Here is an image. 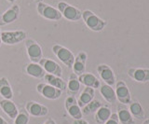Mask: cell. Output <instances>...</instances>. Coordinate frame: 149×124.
Listing matches in <instances>:
<instances>
[{
	"mask_svg": "<svg viewBox=\"0 0 149 124\" xmlns=\"http://www.w3.org/2000/svg\"><path fill=\"white\" fill-rule=\"evenodd\" d=\"M82 19L85 22V24L90 28L91 31L100 32L104 30L106 25V22L98 17L94 12L90 10H86L82 12Z\"/></svg>",
	"mask_w": 149,
	"mask_h": 124,
	"instance_id": "1",
	"label": "cell"
},
{
	"mask_svg": "<svg viewBox=\"0 0 149 124\" xmlns=\"http://www.w3.org/2000/svg\"><path fill=\"white\" fill-rule=\"evenodd\" d=\"M58 10L63 18L71 22H77L82 18V12L78 10L77 8L74 7L70 4L61 1L57 5Z\"/></svg>",
	"mask_w": 149,
	"mask_h": 124,
	"instance_id": "2",
	"label": "cell"
},
{
	"mask_svg": "<svg viewBox=\"0 0 149 124\" xmlns=\"http://www.w3.org/2000/svg\"><path fill=\"white\" fill-rule=\"evenodd\" d=\"M36 10L38 14L46 20L49 21H59L63 18L61 12L57 8L49 5L45 2H38L36 5Z\"/></svg>",
	"mask_w": 149,
	"mask_h": 124,
	"instance_id": "3",
	"label": "cell"
},
{
	"mask_svg": "<svg viewBox=\"0 0 149 124\" xmlns=\"http://www.w3.org/2000/svg\"><path fill=\"white\" fill-rule=\"evenodd\" d=\"M52 52L65 66L68 68H72L74 61V55L71 50L63 47V46L54 44L52 46Z\"/></svg>",
	"mask_w": 149,
	"mask_h": 124,
	"instance_id": "4",
	"label": "cell"
},
{
	"mask_svg": "<svg viewBox=\"0 0 149 124\" xmlns=\"http://www.w3.org/2000/svg\"><path fill=\"white\" fill-rule=\"evenodd\" d=\"M25 48L31 63H38L40 60L43 58V52L40 47V45L36 40L32 38L25 39Z\"/></svg>",
	"mask_w": 149,
	"mask_h": 124,
	"instance_id": "5",
	"label": "cell"
},
{
	"mask_svg": "<svg viewBox=\"0 0 149 124\" xmlns=\"http://www.w3.org/2000/svg\"><path fill=\"white\" fill-rule=\"evenodd\" d=\"M27 38V33L22 30L1 32L2 43L6 45H15Z\"/></svg>",
	"mask_w": 149,
	"mask_h": 124,
	"instance_id": "6",
	"label": "cell"
},
{
	"mask_svg": "<svg viewBox=\"0 0 149 124\" xmlns=\"http://www.w3.org/2000/svg\"><path fill=\"white\" fill-rule=\"evenodd\" d=\"M36 91L43 96V97L49 100H56L59 99L62 95L63 91H61L55 87H52L46 83H39L36 85Z\"/></svg>",
	"mask_w": 149,
	"mask_h": 124,
	"instance_id": "7",
	"label": "cell"
},
{
	"mask_svg": "<svg viewBox=\"0 0 149 124\" xmlns=\"http://www.w3.org/2000/svg\"><path fill=\"white\" fill-rule=\"evenodd\" d=\"M21 13V8L18 5H12L10 8H8V10L3 12L0 15V26L8 25L11 22H15Z\"/></svg>",
	"mask_w": 149,
	"mask_h": 124,
	"instance_id": "8",
	"label": "cell"
},
{
	"mask_svg": "<svg viewBox=\"0 0 149 124\" xmlns=\"http://www.w3.org/2000/svg\"><path fill=\"white\" fill-rule=\"evenodd\" d=\"M38 63L43 67V69L45 70L47 74H50V75L57 76L59 77H62L63 76L62 67L59 65V63H57L53 60L49 58H42Z\"/></svg>",
	"mask_w": 149,
	"mask_h": 124,
	"instance_id": "9",
	"label": "cell"
},
{
	"mask_svg": "<svg viewBox=\"0 0 149 124\" xmlns=\"http://www.w3.org/2000/svg\"><path fill=\"white\" fill-rule=\"evenodd\" d=\"M116 96L121 104H129L132 103V96L130 91L128 88L127 84L124 81H118L116 86Z\"/></svg>",
	"mask_w": 149,
	"mask_h": 124,
	"instance_id": "10",
	"label": "cell"
},
{
	"mask_svg": "<svg viewBox=\"0 0 149 124\" xmlns=\"http://www.w3.org/2000/svg\"><path fill=\"white\" fill-rule=\"evenodd\" d=\"M65 108H66L68 114L74 119L82 118V111L77 104V100L74 96H68L65 100Z\"/></svg>",
	"mask_w": 149,
	"mask_h": 124,
	"instance_id": "11",
	"label": "cell"
},
{
	"mask_svg": "<svg viewBox=\"0 0 149 124\" xmlns=\"http://www.w3.org/2000/svg\"><path fill=\"white\" fill-rule=\"evenodd\" d=\"M97 72L104 83L113 87L116 83V77L112 68L107 65H100L97 67Z\"/></svg>",
	"mask_w": 149,
	"mask_h": 124,
	"instance_id": "12",
	"label": "cell"
},
{
	"mask_svg": "<svg viewBox=\"0 0 149 124\" xmlns=\"http://www.w3.org/2000/svg\"><path fill=\"white\" fill-rule=\"evenodd\" d=\"M25 110L29 113V115H32L34 117H44L49 113L48 107L41 104L34 102V101L27 102L25 105Z\"/></svg>",
	"mask_w": 149,
	"mask_h": 124,
	"instance_id": "13",
	"label": "cell"
},
{
	"mask_svg": "<svg viewBox=\"0 0 149 124\" xmlns=\"http://www.w3.org/2000/svg\"><path fill=\"white\" fill-rule=\"evenodd\" d=\"M88 55L86 52H80L76 57L73 63V73H74L77 76H80L86 71V62H87Z\"/></svg>",
	"mask_w": 149,
	"mask_h": 124,
	"instance_id": "14",
	"label": "cell"
},
{
	"mask_svg": "<svg viewBox=\"0 0 149 124\" xmlns=\"http://www.w3.org/2000/svg\"><path fill=\"white\" fill-rule=\"evenodd\" d=\"M78 80L84 86L90 87V88H92L94 90L99 89L101 86L100 80L94 75L91 74V73H88V72L83 73L82 75L78 76Z\"/></svg>",
	"mask_w": 149,
	"mask_h": 124,
	"instance_id": "15",
	"label": "cell"
},
{
	"mask_svg": "<svg viewBox=\"0 0 149 124\" xmlns=\"http://www.w3.org/2000/svg\"><path fill=\"white\" fill-rule=\"evenodd\" d=\"M0 107L4 111V113L7 116L11 118L15 119L17 115L19 113V109L17 108L16 104L13 103L12 100H7V99H2L0 101Z\"/></svg>",
	"mask_w": 149,
	"mask_h": 124,
	"instance_id": "16",
	"label": "cell"
},
{
	"mask_svg": "<svg viewBox=\"0 0 149 124\" xmlns=\"http://www.w3.org/2000/svg\"><path fill=\"white\" fill-rule=\"evenodd\" d=\"M128 75L137 82L149 81V69L146 68H130Z\"/></svg>",
	"mask_w": 149,
	"mask_h": 124,
	"instance_id": "17",
	"label": "cell"
},
{
	"mask_svg": "<svg viewBox=\"0 0 149 124\" xmlns=\"http://www.w3.org/2000/svg\"><path fill=\"white\" fill-rule=\"evenodd\" d=\"M24 71L27 75H29L33 77H36V79H43L44 76L46 75V72L43 69L39 63H30L26 65Z\"/></svg>",
	"mask_w": 149,
	"mask_h": 124,
	"instance_id": "18",
	"label": "cell"
},
{
	"mask_svg": "<svg viewBox=\"0 0 149 124\" xmlns=\"http://www.w3.org/2000/svg\"><path fill=\"white\" fill-rule=\"evenodd\" d=\"M95 95V91L94 89L90 88V87H86L82 91V93L79 95V97L77 99V104L79 105V107L82 108L85 107L86 104H88L90 102L94 99Z\"/></svg>",
	"mask_w": 149,
	"mask_h": 124,
	"instance_id": "19",
	"label": "cell"
},
{
	"mask_svg": "<svg viewBox=\"0 0 149 124\" xmlns=\"http://www.w3.org/2000/svg\"><path fill=\"white\" fill-rule=\"evenodd\" d=\"M81 88V83L78 80V76H77L74 73H72L69 76V79L67 82V93L70 96L77 95Z\"/></svg>",
	"mask_w": 149,
	"mask_h": 124,
	"instance_id": "20",
	"label": "cell"
},
{
	"mask_svg": "<svg viewBox=\"0 0 149 124\" xmlns=\"http://www.w3.org/2000/svg\"><path fill=\"white\" fill-rule=\"evenodd\" d=\"M43 79L47 82V84H49L52 87H55V88H57L61 91L66 90L67 83L62 79V77H59L54 76V75L47 74L46 73V75L44 76Z\"/></svg>",
	"mask_w": 149,
	"mask_h": 124,
	"instance_id": "21",
	"label": "cell"
},
{
	"mask_svg": "<svg viewBox=\"0 0 149 124\" xmlns=\"http://www.w3.org/2000/svg\"><path fill=\"white\" fill-rule=\"evenodd\" d=\"M0 95L4 99L12 100L13 99V91L7 77H0Z\"/></svg>",
	"mask_w": 149,
	"mask_h": 124,
	"instance_id": "22",
	"label": "cell"
},
{
	"mask_svg": "<svg viewBox=\"0 0 149 124\" xmlns=\"http://www.w3.org/2000/svg\"><path fill=\"white\" fill-rule=\"evenodd\" d=\"M100 93L104 99L109 104H114L116 101V91L112 88L111 86L107 84H102L100 86Z\"/></svg>",
	"mask_w": 149,
	"mask_h": 124,
	"instance_id": "23",
	"label": "cell"
},
{
	"mask_svg": "<svg viewBox=\"0 0 149 124\" xmlns=\"http://www.w3.org/2000/svg\"><path fill=\"white\" fill-rule=\"evenodd\" d=\"M118 121L121 124H134L135 121L130 114V110L126 107H118Z\"/></svg>",
	"mask_w": 149,
	"mask_h": 124,
	"instance_id": "24",
	"label": "cell"
},
{
	"mask_svg": "<svg viewBox=\"0 0 149 124\" xmlns=\"http://www.w3.org/2000/svg\"><path fill=\"white\" fill-rule=\"evenodd\" d=\"M111 115V109L106 105H102L95 113V121L98 124H104L107 119L110 118Z\"/></svg>",
	"mask_w": 149,
	"mask_h": 124,
	"instance_id": "25",
	"label": "cell"
},
{
	"mask_svg": "<svg viewBox=\"0 0 149 124\" xmlns=\"http://www.w3.org/2000/svg\"><path fill=\"white\" fill-rule=\"evenodd\" d=\"M102 105V102L97 99H93L91 102H90L88 104H86L85 107L81 108V111L83 115H86V116H88V115L94 114L97 112V110L99 109Z\"/></svg>",
	"mask_w": 149,
	"mask_h": 124,
	"instance_id": "26",
	"label": "cell"
},
{
	"mask_svg": "<svg viewBox=\"0 0 149 124\" xmlns=\"http://www.w3.org/2000/svg\"><path fill=\"white\" fill-rule=\"evenodd\" d=\"M130 112L132 114V118H135L137 119H143L146 116L144 110L142 107V105L138 102H132L130 104Z\"/></svg>",
	"mask_w": 149,
	"mask_h": 124,
	"instance_id": "27",
	"label": "cell"
},
{
	"mask_svg": "<svg viewBox=\"0 0 149 124\" xmlns=\"http://www.w3.org/2000/svg\"><path fill=\"white\" fill-rule=\"evenodd\" d=\"M30 119V115L25 109H21L19 111L13 124H28Z\"/></svg>",
	"mask_w": 149,
	"mask_h": 124,
	"instance_id": "28",
	"label": "cell"
},
{
	"mask_svg": "<svg viewBox=\"0 0 149 124\" xmlns=\"http://www.w3.org/2000/svg\"><path fill=\"white\" fill-rule=\"evenodd\" d=\"M104 124H119L118 118V115H116V113H112L110 118L107 119Z\"/></svg>",
	"mask_w": 149,
	"mask_h": 124,
	"instance_id": "29",
	"label": "cell"
},
{
	"mask_svg": "<svg viewBox=\"0 0 149 124\" xmlns=\"http://www.w3.org/2000/svg\"><path fill=\"white\" fill-rule=\"evenodd\" d=\"M74 124H90V123L86 121H84V119L80 118V119H74Z\"/></svg>",
	"mask_w": 149,
	"mask_h": 124,
	"instance_id": "30",
	"label": "cell"
},
{
	"mask_svg": "<svg viewBox=\"0 0 149 124\" xmlns=\"http://www.w3.org/2000/svg\"><path fill=\"white\" fill-rule=\"evenodd\" d=\"M43 124H56V123L52 118H49V119H47Z\"/></svg>",
	"mask_w": 149,
	"mask_h": 124,
	"instance_id": "31",
	"label": "cell"
},
{
	"mask_svg": "<svg viewBox=\"0 0 149 124\" xmlns=\"http://www.w3.org/2000/svg\"><path fill=\"white\" fill-rule=\"evenodd\" d=\"M0 124H8V121L3 117L0 116Z\"/></svg>",
	"mask_w": 149,
	"mask_h": 124,
	"instance_id": "32",
	"label": "cell"
},
{
	"mask_svg": "<svg viewBox=\"0 0 149 124\" xmlns=\"http://www.w3.org/2000/svg\"><path fill=\"white\" fill-rule=\"evenodd\" d=\"M143 124H149V118H147V119H146L143 122Z\"/></svg>",
	"mask_w": 149,
	"mask_h": 124,
	"instance_id": "33",
	"label": "cell"
},
{
	"mask_svg": "<svg viewBox=\"0 0 149 124\" xmlns=\"http://www.w3.org/2000/svg\"><path fill=\"white\" fill-rule=\"evenodd\" d=\"M2 44V39H1V30H0V46Z\"/></svg>",
	"mask_w": 149,
	"mask_h": 124,
	"instance_id": "34",
	"label": "cell"
},
{
	"mask_svg": "<svg viewBox=\"0 0 149 124\" xmlns=\"http://www.w3.org/2000/svg\"><path fill=\"white\" fill-rule=\"evenodd\" d=\"M8 1L9 3H11V4H13L14 2H15V1H16V0H8Z\"/></svg>",
	"mask_w": 149,
	"mask_h": 124,
	"instance_id": "35",
	"label": "cell"
},
{
	"mask_svg": "<svg viewBox=\"0 0 149 124\" xmlns=\"http://www.w3.org/2000/svg\"><path fill=\"white\" fill-rule=\"evenodd\" d=\"M35 1H36L37 3H38V2H43V0H35Z\"/></svg>",
	"mask_w": 149,
	"mask_h": 124,
	"instance_id": "36",
	"label": "cell"
}]
</instances>
